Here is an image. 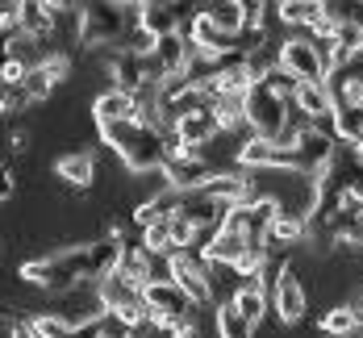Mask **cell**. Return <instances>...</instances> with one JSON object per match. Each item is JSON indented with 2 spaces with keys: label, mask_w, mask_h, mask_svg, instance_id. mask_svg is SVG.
Wrapping results in <instances>:
<instances>
[{
  "label": "cell",
  "mask_w": 363,
  "mask_h": 338,
  "mask_svg": "<svg viewBox=\"0 0 363 338\" xmlns=\"http://www.w3.org/2000/svg\"><path fill=\"white\" fill-rule=\"evenodd\" d=\"M188 55H192L188 34H163V38H155L150 50H146V59H150V67H155L159 79H167V75H184Z\"/></svg>",
  "instance_id": "5bb4252c"
},
{
  "label": "cell",
  "mask_w": 363,
  "mask_h": 338,
  "mask_svg": "<svg viewBox=\"0 0 363 338\" xmlns=\"http://www.w3.org/2000/svg\"><path fill=\"white\" fill-rule=\"evenodd\" d=\"M322 334L326 338H355L359 334V313L351 305H338L322 317Z\"/></svg>",
  "instance_id": "d4e9b609"
},
{
  "label": "cell",
  "mask_w": 363,
  "mask_h": 338,
  "mask_svg": "<svg viewBox=\"0 0 363 338\" xmlns=\"http://www.w3.org/2000/svg\"><path fill=\"white\" fill-rule=\"evenodd\" d=\"M0 46H4V42H0Z\"/></svg>",
  "instance_id": "e575fe53"
},
{
  "label": "cell",
  "mask_w": 363,
  "mask_h": 338,
  "mask_svg": "<svg viewBox=\"0 0 363 338\" xmlns=\"http://www.w3.org/2000/svg\"><path fill=\"white\" fill-rule=\"evenodd\" d=\"M230 305H234V313L247 322V326H259L263 322V309H267V293L259 288V284H238L234 288V297H230Z\"/></svg>",
  "instance_id": "7402d4cb"
},
{
  "label": "cell",
  "mask_w": 363,
  "mask_h": 338,
  "mask_svg": "<svg viewBox=\"0 0 363 338\" xmlns=\"http://www.w3.org/2000/svg\"><path fill=\"white\" fill-rule=\"evenodd\" d=\"M96 338H138V330H134L130 322H121L117 313H101V322H96Z\"/></svg>",
  "instance_id": "f1b7e54d"
},
{
  "label": "cell",
  "mask_w": 363,
  "mask_h": 338,
  "mask_svg": "<svg viewBox=\"0 0 363 338\" xmlns=\"http://www.w3.org/2000/svg\"><path fill=\"white\" fill-rule=\"evenodd\" d=\"M184 17L192 21L196 17V9H188V4H155V0H146V4H134V26L143 30L150 42L163 34H184Z\"/></svg>",
  "instance_id": "ba28073f"
},
{
  "label": "cell",
  "mask_w": 363,
  "mask_h": 338,
  "mask_svg": "<svg viewBox=\"0 0 363 338\" xmlns=\"http://www.w3.org/2000/svg\"><path fill=\"white\" fill-rule=\"evenodd\" d=\"M96 297H101V309H105V313H117V317L130 322L134 330L150 322V317H146V305H143V288L130 284V280H121L117 271L96 284Z\"/></svg>",
  "instance_id": "8992f818"
},
{
  "label": "cell",
  "mask_w": 363,
  "mask_h": 338,
  "mask_svg": "<svg viewBox=\"0 0 363 338\" xmlns=\"http://www.w3.org/2000/svg\"><path fill=\"white\" fill-rule=\"evenodd\" d=\"M309 238V218H296V213H276L272 225H267V247L272 251H289V247H301Z\"/></svg>",
  "instance_id": "d6986e66"
},
{
  "label": "cell",
  "mask_w": 363,
  "mask_h": 338,
  "mask_svg": "<svg viewBox=\"0 0 363 338\" xmlns=\"http://www.w3.org/2000/svg\"><path fill=\"white\" fill-rule=\"evenodd\" d=\"M109 75H113V88L125 92V96H138L143 88L159 84L150 59H146V55H134V50H121V46L113 50V59H109Z\"/></svg>",
  "instance_id": "30bf717a"
},
{
  "label": "cell",
  "mask_w": 363,
  "mask_h": 338,
  "mask_svg": "<svg viewBox=\"0 0 363 338\" xmlns=\"http://www.w3.org/2000/svg\"><path fill=\"white\" fill-rule=\"evenodd\" d=\"M263 88H267V92H272V96H280V101H284V105H292V96H296V79H292V75L284 72V67H280V63H276V67H272V72L263 75Z\"/></svg>",
  "instance_id": "83f0119b"
},
{
  "label": "cell",
  "mask_w": 363,
  "mask_h": 338,
  "mask_svg": "<svg viewBox=\"0 0 363 338\" xmlns=\"http://www.w3.org/2000/svg\"><path fill=\"white\" fill-rule=\"evenodd\" d=\"M355 150H359V154H363V142H359V147H355Z\"/></svg>",
  "instance_id": "836d02e7"
},
{
  "label": "cell",
  "mask_w": 363,
  "mask_h": 338,
  "mask_svg": "<svg viewBox=\"0 0 363 338\" xmlns=\"http://www.w3.org/2000/svg\"><path fill=\"white\" fill-rule=\"evenodd\" d=\"M242 121L251 125V138H267V142H280L284 134V121H289V105L280 96H272L263 88V79H251L247 92H242Z\"/></svg>",
  "instance_id": "277c9868"
},
{
  "label": "cell",
  "mask_w": 363,
  "mask_h": 338,
  "mask_svg": "<svg viewBox=\"0 0 363 338\" xmlns=\"http://www.w3.org/2000/svg\"><path fill=\"white\" fill-rule=\"evenodd\" d=\"M292 109L309 121H330L334 113V96H330L326 84H296V96H292Z\"/></svg>",
  "instance_id": "ac0fdd59"
},
{
  "label": "cell",
  "mask_w": 363,
  "mask_h": 338,
  "mask_svg": "<svg viewBox=\"0 0 363 338\" xmlns=\"http://www.w3.org/2000/svg\"><path fill=\"white\" fill-rule=\"evenodd\" d=\"M272 300H276V313H280L284 326H296V322L305 317L309 297H305V288H301V280H296L292 267H284V271L276 276V284H272Z\"/></svg>",
  "instance_id": "e0dca14e"
},
{
  "label": "cell",
  "mask_w": 363,
  "mask_h": 338,
  "mask_svg": "<svg viewBox=\"0 0 363 338\" xmlns=\"http://www.w3.org/2000/svg\"><path fill=\"white\" fill-rule=\"evenodd\" d=\"M218 117H213V109H201V113H188L184 121H176L172 125V138H176V147L188 150V154H201V147L209 142V138H218ZM176 150V154H180Z\"/></svg>",
  "instance_id": "2e32d148"
},
{
  "label": "cell",
  "mask_w": 363,
  "mask_h": 338,
  "mask_svg": "<svg viewBox=\"0 0 363 338\" xmlns=\"http://www.w3.org/2000/svg\"><path fill=\"white\" fill-rule=\"evenodd\" d=\"M351 247H363V218H359V225H355V238H351Z\"/></svg>",
  "instance_id": "1f68e13d"
},
{
  "label": "cell",
  "mask_w": 363,
  "mask_h": 338,
  "mask_svg": "<svg viewBox=\"0 0 363 338\" xmlns=\"http://www.w3.org/2000/svg\"><path fill=\"white\" fill-rule=\"evenodd\" d=\"M213 176H218V171H213V163H209L205 154L180 150V154H172V159L163 163V180H167L172 192H196V188L209 184Z\"/></svg>",
  "instance_id": "7c38bea8"
},
{
  "label": "cell",
  "mask_w": 363,
  "mask_h": 338,
  "mask_svg": "<svg viewBox=\"0 0 363 338\" xmlns=\"http://www.w3.org/2000/svg\"><path fill=\"white\" fill-rule=\"evenodd\" d=\"M101 130V138H105V147H113L121 154V163L130 167V171H163V163L176 154V138L167 134V130H159V125H146V121H109V125H96Z\"/></svg>",
  "instance_id": "7a4b0ae2"
},
{
  "label": "cell",
  "mask_w": 363,
  "mask_h": 338,
  "mask_svg": "<svg viewBox=\"0 0 363 338\" xmlns=\"http://www.w3.org/2000/svg\"><path fill=\"white\" fill-rule=\"evenodd\" d=\"M67 72H72V59H67V55H46V59H38L34 67L26 72L21 88H26L30 101H46V96L67 79Z\"/></svg>",
  "instance_id": "9a60e30c"
},
{
  "label": "cell",
  "mask_w": 363,
  "mask_h": 338,
  "mask_svg": "<svg viewBox=\"0 0 363 338\" xmlns=\"http://www.w3.org/2000/svg\"><path fill=\"white\" fill-rule=\"evenodd\" d=\"M238 163L251 171H296L292 150L280 147V142H267V138H247L238 147Z\"/></svg>",
  "instance_id": "4fadbf2b"
},
{
  "label": "cell",
  "mask_w": 363,
  "mask_h": 338,
  "mask_svg": "<svg viewBox=\"0 0 363 338\" xmlns=\"http://www.w3.org/2000/svg\"><path fill=\"white\" fill-rule=\"evenodd\" d=\"M276 63L296 79V84H326V72L318 63V50L309 38H284L276 46Z\"/></svg>",
  "instance_id": "9c48e42d"
},
{
  "label": "cell",
  "mask_w": 363,
  "mask_h": 338,
  "mask_svg": "<svg viewBox=\"0 0 363 338\" xmlns=\"http://www.w3.org/2000/svg\"><path fill=\"white\" fill-rule=\"evenodd\" d=\"M17 192V167L13 163H0V201H9Z\"/></svg>",
  "instance_id": "f546056e"
},
{
  "label": "cell",
  "mask_w": 363,
  "mask_h": 338,
  "mask_svg": "<svg viewBox=\"0 0 363 338\" xmlns=\"http://www.w3.org/2000/svg\"><path fill=\"white\" fill-rule=\"evenodd\" d=\"M55 176L72 188H92V180H96V154H92V150H72V154H63V159L55 163Z\"/></svg>",
  "instance_id": "44dd1931"
},
{
  "label": "cell",
  "mask_w": 363,
  "mask_h": 338,
  "mask_svg": "<svg viewBox=\"0 0 363 338\" xmlns=\"http://www.w3.org/2000/svg\"><path fill=\"white\" fill-rule=\"evenodd\" d=\"M213 330H218V338H255V330L234 313V305L225 300V305H218V313H213Z\"/></svg>",
  "instance_id": "484cf974"
},
{
  "label": "cell",
  "mask_w": 363,
  "mask_h": 338,
  "mask_svg": "<svg viewBox=\"0 0 363 338\" xmlns=\"http://www.w3.org/2000/svg\"><path fill=\"white\" fill-rule=\"evenodd\" d=\"M134 26V4H113V0H96V4H79V21H75V46L101 50V46H117L125 30Z\"/></svg>",
  "instance_id": "3957f363"
},
{
  "label": "cell",
  "mask_w": 363,
  "mask_h": 338,
  "mask_svg": "<svg viewBox=\"0 0 363 338\" xmlns=\"http://www.w3.org/2000/svg\"><path fill=\"white\" fill-rule=\"evenodd\" d=\"M143 305H146V317H150L159 330H167V334L180 330L184 322H192V313H196V305L184 297L172 280H155V284H146L143 288Z\"/></svg>",
  "instance_id": "5b68a950"
},
{
  "label": "cell",
  "mask_w": 363,
  "mask_h": 338,
  "mask_svg": "<svg viewBox=\"0 0 363 338\" xmlns=\"http://www.w3.org/2000/svg\"><path fill=\"white\" fill-rule=\"evenodd\" d=\"M355 313H359V326H363V300H359V309H355Z\"/></svg>",
  "instance_id": "d6a6232c"
},
{
  "label": "cell",
  "mask_w": 363,
  "mask_h": 338,
  "mask_svg": "<svg viewBox=\"0 0 363 338\" xmlns=\"http://www.w3.org/2000/svg\"><path fill=\"white\" fill-rule=\"evenodd\" d=\"M225 38H242V0H213L201 9Z\"/></svg>",
  "instance_id": "cb8c5ba5"
},
{
  "label": "cell",
  "mask_w": 363,
  "mask_h": 338,
  "mask_svg": "<svg viewBox=\"0 0 363 338\" xmlns=\"http://www.w3.org/2000/svg\"><path fill=\"white\" fill-rule=\"evenodd\" d=\"M134 117H138V101L125 96V92H117V88L101 92V96L92 101V121H96V125H109V121H134Z\"/></svg>",
  "instance_id": "ffe728a7"
},
{
  "label": "cell",
  "mask_w": 363,
  "mask_h": 338,
  "mask_svg": "<svg viewBox=\"0 0 363 338\" xmlns=\"http://www.w3.org/2000/svg\"><path fill=\"white\" fill-rule=\"evenodd\" d=\"M9 338H38V334H34V330H30V322H21V326H17V330H13V334H9Z\"/></svg>",
  "instance_id": "4dcf8cb0"
},
{
  "label": "cell",
  "mask_w": 363,
  "mask_h": 338,
  "mask_svg": "<svg viewBox=\"0 0 363 338\" xmlns=\"http://www.w3.org/2000/svg\"><path fill=\"white\" fill-rule=\"evenodd\" d=\"M117 259H121L117 242L92 238V242H75V247H63L55 255H42V259H26L21 280L59 297V293H75V288H96L105 276L117 271Z\"/></svg>",
  "instance_id": "6da1fadb"
},
{
  "label": "cell",
  "mask_w": 363,
  "mask_h": 338,
  "mask_svg": "<svg viewBox=\"0 0 363 338\" xmlns=\"http://www.w3.org/2000/svg\"><path fill=\"white\" fill-rule=\"evenodd\" d=\"M318 184L326 188V192L351 196V201L363 205V154L355 147H342V142H338V150H334V159H330V167H326V176H322Z\"/></svg>",
  "instance_id": "52a82bcc"
},
{
  "label": "cell",
  "mask_w": 363,
  "mask_h": 338,
  "mask_svg": "<svg viewBox=\"0 0 363 338\" xmlns=\"http://www.w3.org/2000/svg\"><path fill=\"white\" fill-rule=\"evenodd\" d=\"M355 338H359V334H355Z\"/></svg>",
  "instance_id": "d590c367"
},
{
  "label": "cell",
  "mask_w": 363,
  "mask_h": 338,
  "mask_svg": "<svg viewBox=\"0 0 363 338\" xmlns=\"http://www.w3.org/2000/svg\"><path fill=\"white\" fill-rule=\"evenodd\" d=\"M330 130L342 147H359L363 142V109H351V105H334L330 113Z\"/></svg>",
  "instance_id": "603a6c76"
},
{
  "label": "cell",
  "mask_w": 363,
  "mask_h": 338,
  "mask_svg": "<svg viewBox=\"0 0 363 338\" xmlns=\"http://www.w3.org/2000/svg\"><path fill=\"white\" fill-rule=\"evenodd\" d=\"M167 280H172L192 305H205V300H209V276H205V259H201L196 251L167 255Z\"/></svg>",
  "instance_id": "8fae6325"
},
{
  "label": "cell",
  "mask_w": 363,
  "mask_h": 338,
  "mask_svg": "<svg viewBox=\"0 0 363 338\" xmlns=\"http://www.w3.org/2000/svg\"><path fill=\"white\" fill-rule=\"evenodd\" d=\"M313 13H318V0H284V4H276V17L284 26H309Z\"/></svg>",
  "instance_id": "4316f807"
}]
</instances>
